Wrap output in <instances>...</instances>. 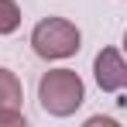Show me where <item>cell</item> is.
Segmentation results:
<instances>
[{
    "mask_svg": "<svg viewBox=\"0 0 127 127\" xmlns=\"http://www.w3.org/2000/svg\"><path fill=\"white\" fill-rule=\"evenodd\" d=\"M86 100V83L76 69H48L38 79V103L52 117H72Z\"/></svg>",
    "mask_w": 127,
    "mask_h": 127,
    "instance_id": "cell-1",
    "label": "cell"
},
{
    "mask_svg": "<svg viewBox=\"0 0 127 127\" xmlns=\"http://www.w3.org/2000/svg\"><path fill=\"white\" fill-rule=\"evenodd\" d=\"M31 48L45 62H62V59H72L83 48V34L65 17H45L31 31Z\"/></svg>",
    "mask_w": 127,
    "mask_h": 127,
    "instance_id": "cell-2",
    "label": "cell"
},
{
    "mask_svg": "<svg viewBox=\"0 0 127 127\" xmlns=\"http://www.w3.org/2000/svg\"><path fill=\"white\" fill-rule=\"evenodd\" d=\"M93 76H96V86L103 93L127 89V55L117 48H100L93 59Z\"/></svg>",
    "mask_w": 127,
    "mask_h": 127,
    "instance_id": "cell-3",
    "label": "cell"
},
{
    "mask_svg": "<svg viewBox=\"0 0 127 127\" xmlns=\"http://www.w3.org/2000/svg\"><path fill=\"white\" fill-rule=\"evenodd\" d=\"M24 124V86L17 72L0 65V127Z\"/></svg>",
    "mask_w": 127,
    "mask_h": 127,
    "instance_id": "cell-4",
    "label": "cell"
},
{
    "mask_svg": "<svg viewBox=\"0 0 127 127\" xmlns=\"http://www.w3.org/2000/svg\"><path fill=\"white\" fill-rule=\"evenodd\" d=\"M21 28V7L14 0H0V34H14Z\"/></svg>",
    "mask_w": 127,
    "mask_h": 127,
    "instance_id": "cell-5",
    "label": "cell"
},
{
    "mask_svg": "<svg viewBox=\"0 0 127 127\" xmlns=\"http://www.w3.org/2000/svg\"><path fill=\"white\" fill-rule=\"evenodd\" d=\"M124 55H127V31H124Z\"/></svg>",
    "mask_w": 127,
    "mask_h": 127,
    "instance_id": "cell-6",
    "label": "cell"
}]
</instances>
